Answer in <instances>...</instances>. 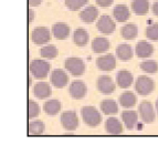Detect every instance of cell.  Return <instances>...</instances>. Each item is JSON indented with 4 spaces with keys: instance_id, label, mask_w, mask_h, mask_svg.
<instances>
[{
    "instance_id": "2",
    "label": "cell",
    "mask_w": 158,
    "mask_h": 145,
    "mask_svg": "<svg viewBox=\"0 0 158 145\" xmlns=\"http://www.w3.org/2000/svg\"><path fill=\"white\" fill-rule=\"evenodd\" d=\"M81 115L82 119H83V122L91 127L98 126L101 122H102V115L94 106H83L81 110Z\"/></svg>"
},
{
    "instance_id": "26",
    "label": "cell",
    "mask_w": 158,
    "mask_h": 145,
    "mask_svg": "<svg viewBox=\"0 0 158 145\" xmlns=\"http://www.w3.org/2000/svg\"><path fill=\"white\" fill-rule=\"evenodd\" d=\"M131 7L134 13L138 16H144L149 10V2L148 0H133Z\"/></svg>"
},
{
    "instance_id": "10",
    "label": "cell",
    "mask_w": 158,
    "mask_h": 145,
    "mask_svg": "<svg viewBox=\"0 0 158 145\" xmlns=\"http://www.w3.org/2000/svg\"><path fill=\"white\" fill-rule=\"evenodd\" d=\"M87 87L86 84L82 80H74L70 84L69 87V93L74 100H81L86 95Z\"/></svg>"
},
{
    "instance_id": "28",
    "label": "cell",
    "mask_w": 158,
    "mask_h": 145,
    "mask_svg": "<svg viewBox=\"0 0 158 145\" xmlns=\"http://www.w3.org/2000/svg\"><path fill=\"white\" fill-rule=\"evenodd\" d=\"M121 34L125 40H134L138 34V28L135 23H127L121 29Z\"/></svg>"
},
{
    "instance_id": "4",
    "label": "cell",
    "mask_w": 158,
    "mask_h": 145,
    "mask_svg": "<svg viewBox=\"0 0 158 145\" xmlns=\"http://www.w3.org/2000/svg\"><path fill=\"white\" fill-rule=\"evenodd\" d=\"M155 89V82L147 75H139L135 82V90L139 95L146 96L150 94Z\"/></svg>"
},
{
    "instance_id": "29",
    "label": "cell",
    "mask_w": 158,
    "mask_h": 145,
    "mask_svg": "<svg viewBox=\"0 0 158 145\" xmlns=\"http://www.w3.org/2000/svg\"><path fill=\"white\" fill-rule=\"evenodd\" d=\"M30 135H41L44 133L45 125L41 120H35L33 122H30L29 126H28Z\"/></svg>"
},
{
    "instance_id": "17",
    "label": "cell",
    "mask_w": 158,
    "mask_h": 145,
    "mask_svg": "<svg viewBox=\"0 0 158 145\" xmlns=\"http://www.w3.org/2000/svg\"><path fill=\"white\" fill-rule=\"evenodd\" d=\"M105 130L107 131L108 134L118 135L123 133V125H122V122L117 117L111 116L105 122Z\"/></svg>"
},
{
    "instance_id": "7",
    "label": "cell",
    "mask_w": 158,
    "mask_h": 145,
    "mask_svg": "<svg viewBox=\"0 0 158 145\" xmlns=\"http://www.w3.org/2000/svg\"><path fill=\"white\" fill-rule=\"evenodd\" d=\"M31 38L35 45H47L51 40V31L47 27H37L32 31Z\"/></svg>"
},
{
    "instance_id": "40",
    "label": "cell",
    "mask_w": 158,
    "mask_h": 145,
    "mask_svg": "<svg viewBox=\"0 0 158 145\" xmlns=\"http://www.w3.org/2000/svg\"><path fill=\"white\" fill-rule=\"evenodd\" d=\"M155 1H157V0H155Z\"/></svg>"
},
{
    "instance_id": "11",
    "label": "cell",
    "mask_w": 158,
    "mask_h": 145,
    "mask_svg": "<svg viewBox=\"0 0 158 145\" xmlns=\"http://www.w3.org/2000/svg\"><path fill=\"white\" fill-rule=\"evenodd\" d=\"M98 90L103 94H111L115 91L116 85L110 75H101L96 81Z\"/></svg>"
},
{
    "instance_id": "37",
    "label": "cell",
    "mask_w": 158,
    "mask_h": 145,
    "mask_svg": "<svg viewBox=\"0 0 158 145\" xmlns=\"http://www.w3.org/2000/svg\"><path fill=\"white\" fill-rule=\"evenodd\" d=\"M41 2H42V0H28L30 7H38L41 5Z\"/></svg>"
},
{
    "instance_id": "13",
    "label": "cell",
    "mask_w": 158,
    "mask_h": 145,
    "mask_svg": "<svg viewBox=\"0 0 158 145\" xmlns=\"http://www.w3.org/2000/svg\"><path fill=\"white\" fill-rule=\"evenodd\" d=\"M52 93V90H51L50 84L48 82L44 81H40L38 83H35L33 87V94L37 99L40 100H44L48 99Z\"/></svg>"
},
{
    "instance_id": "34",
    "label": "cell",
    "mask_w": 158,
    "mask_h": 145,
    "mask_svg": "<svg viewBox=\"0 0 158 145\" xmlns=\"http://www.w3.org/2000/svg\"><path fill=\"white\" fill-rule=\"evenodd\" d=\"M146 37L152 41H158V23H153L146 28Z\"/></svg>"
},
{
    "instance_id": "31",
    "label": "cell",
    "mask_w": 158,
    "mask_h": 145,
    "mask_svg": "<svg viewBox=\"0 0 158 145\" xmlns=\"http://www.w3.org/2000/svg\"><path fill=\"white\" fill-rule=\"evenodd\" d=\"M139 66L143 71L148 74H154L156 72H158V63L154 60L143 61L142 63L139 64Z\"/></svg>"
},
{
    "instance_id": "27",
    "label": "cell",
    "mask_w": 158,
    "mask_h": 145,
    "mask_svg": "<svg viewBox=\"0 0 158 145\" xmlns=\"http://www.w3.org/2000/svg\"><path fill=\"white\" fill-rule=\"evenodd\" d=\"M61 110V102L56 99H52V100H49L44 103L43 105V111L50 116H54L60 112Z\"/></svg>"
},
{
    "instance_id": "21",
    "label": "cell",
    "mask_w": 158,
    "mask_h": 145,
    "mask_svg": "<svg viewBox=\"0 0 158 145\" xmlns=\"http://www.w3.org/2000/svg\"><path fill=\"white\" fill-rule=\"evenodd\" d=\"M90 40V36H89V32L84 29V28H77L75 29L73 33V42L77 47H84L87 45Z\"/></svg>"
},
{
    "instance_id": "24",
    "label": "cell",
    "mask_w": 158,
    "mask_h": 145,
    "mask_svg": "<svg viewBox=\"0 0 158 145\" xmlns=\"http://www.w3.org/2000/svg\"><path fill=\"white\" fill-rule=\"evenodd\" d=\"M101 110L104 114L106 115H115V114L118 113V105L117 103L114 100L111 99H106V100H103L100 104Z\"/></svg>"
},
{
    "instance_id": "33",
    "label": "cell",
    "mask_w": 158,
    "mask_h": 145,
    "mask_svg": "<svg viewBox=\"0 0 158 145\" xmlns=\"http://www.w3.org/2000/svg\"><path fill=\"white\" fill-rule=\"evenodd\" d=\"M39 114H40L39 104L37 102H34L33 100H29V102H28V117H29V120L37 117Z\"/></svg>"
},
{
    "instance_id": "39",
    "label": "cell",
    "mask_w": 158,
    "mask_h": 145,
    "mask_svg": "<svg viewBox=\"0 0 158 145\" xmlns=\"http://www.w3.org/2000/svg\"><path fill=\"white\" fill-rule=\"evenodd\" d=\"M156 110H157V114H158V99H157V100H156Z\"/></svg>"
},
{
    "instance_id": "36",
    "label": "cell",
    "mask_w": 158,
    "mask_h": 145,
    "mask_svg": "<svg viewBox=\"0 0 158 145\" xmlns=\"http://www.w3.org/2000/svg\"><path fill=\"white\" fill-rule=\"evenodd\" d=\"M33 20H34V11L31 8H29L28 9V22L31 23Z\"/></svg>"
},
{
    "instance_id": "3",
    "label": "cell",
    "mask_w": 158,
    "mask_h": 145,
    "mask_svg": "<svg viewBox=\"0 0 158 145\" xmlns=\"http://www.w3.org/2000/svg\"><path fill=\"white\" fill-rule=\"evenodd\" d=\"M64 66L66 71L74 77H81L82 74H84L85 69H86L84 61L77 57H71L66 59L64 62Z\"/></svg>"
},
{
    "instance_id": "14",
    "label": "cell",
    "mask_w": 158,
    "mask_h": 145,
    "mask_svg": "<svg viewBox=\"0 0 158 145\" xmlns=\"http://www.w3.org/2000/svg\"><path fill=\"white\" fill-rule=\"evenodd\" d=\"M135 52H136V56L138 58L147 59L154 53V47L153 45H150L149 42H147L145 40H140L139 42L136 45Z\"/></svg>"
},
{
    "instance_id": "25",
    "label": "cell",
    "mask_w": 158,
    "mask_h": 145,
    "mask_svg": "<svg viewBox=\"0 0 158 145\" xmlns=\"http://www.w3.org/2000/svg\"><path fill=\"white\" fill-rule=\"evenodd\" d=\"M110 49V41L104 37H96L92 41V50L95 53H104Z\"/></svg>"
},
{
    "instance_id": "8",
    "label": "cell",
    "mask_w": 158,
    "mask_h": 145,
    "mask_svg": "<svg viewBox=\"0 0 158 145\" xmlns=\"http://www.w3.org/2000/svg\"><path fill=\"white\" fill-rule=\"evenodd\" d=\"M96 28H98V30L101 33L110 36V34H112L114 32V30L116 28V24L110 16L103 15V16H101L98 18V23H96Z\"/></svg>"
},
{
    "instance_id": "5",
    "label": "cell",
    "mask_w": 158,
    "mask_h": 145,
    "mask_svg": "<svg viewBox=\"0 0 158 145\" xmlns=\"http://www.w3.org/2000/svg\"><path fill=\"white\" fill-rule=\"evenodd\" d=\"M60 121L62 126L66 131H75L79 126V117H77V112L73 110L64 111L61 114Z\"/></svg>"
},
{
    "instance_id": "16",
    "label": "cell",
    "mask_w": 158,
    "mask_h": 145,
    "mask_svg": "<svg viewBox=\"0 0 158 145\" xmlns=\"http://www.w3.org/2000/svg\"><path fill=\"white\" fill-rule=\"evenodd\" d=\"M98 18V10L95 6H89L80 12V19L85 23H92Z\"/></svg>"
},
{
    "instance_id": "32",
    "label": "cell",
    "mask_w": 158,
    "mask_h": 145,
    "mask_svg": "<svg viewBox=\"0 0 158 145\" xmlns=\"http://www.w3.org/2000/svg\"><path fill=\"white\" fill-rule=\"evenodd\" d=\"M64 2H65L66 8H68L69 10L77 11L79 9H81L82 7H84V6L89 2V0H65Z\"/></svg>"
},
{
    "instance_id": "22",
    "label": "cell",
    "mask_w": 158,
    "mask_h": 145,
    "mask_svg": "<svg viewBox=\"0 0 158 145\" xmlns=\"http://www.w3.org/2000/svg\"><path fill=\"white\" fill-rule=\"evenodd\" d=\"M116 56L121 61H126L131 60L133 58V49L132 47L127 43H122V45H117L116 48Z\"/></svg>"
},
{
    "instance_id": "15",
    "label": "cell",
    "mask_w": 158,
    "mask_h": 145,
    "mask_svg": "<svg viewBox=\"0 0 158 145\" xmlns=\"http://www.w3.org/2000/svg\"><path fill=\"white\" fill-rule=\"evenodd\" d=\"M133 74L127 70H121L116 74V83L121 89H127L133 84Z\"/></svg>"
},
{
    "instance_id": "18",
    "label": "cell",
    "mask_w": 158,
    "mask_h": 145,
    "mask_svg": "<svg viewBox=\"0 0 158 145\" xmlns=\"http://www.w3.org/2000/svg\"><path fill=\"white\" fill-rule=\"evenodd\" d=\"M52 33L58 40H65L70 34V27L65 22H56L52 27Z\"/></svg>"
},
{
    "instance_id": "19",
    "label": "cell",
    "mask_w": 158,
    "mask_h": 145,
    "mask_svg": "<svg viewBox=\"0 0 158 145\" xmlns=\"http://www.w3.org/2000/svg\"><path fill=\"white\" fill-rule=\"evenodd\" d=\"M122 120H123L127 129L134 130L137 125V122H138V113L136 111H133V110L132 111L127 110V111L122 112Z\"/></svg>"
},
{
    "instance_id": "23",
    "label": "cell",
    "mask_w": 158,
    "mask_h": 145,
    "mask_svg": "<svg viewBox=\"0 0 158 145\" xmlns=\"http://www.w3.org/2000/svg\"><path fill=\"white\" fill-rule=\"evenodd\" d=\"M118 101H119V104H121L123 108L131 109V108H133V106L136 105L137 98H136V95H135L133 92H131V91H125L124 93H122L121 94Z\"/></svg>"
},
{
    "instance_id": "35",
    "label": "cell",
    "mask_w": 158,
    "mask_h": 145,
    "mask_svg": "<svg viewBox=\"0 0 158 145\" xmlns=\"http://www.w3.org/2000/svg\"><path fill=\"white\" fill-rule=\"evenodd\" d=\"M113 1L114 0H96V3H98V6L102 7V8H107V7H110L113 3Z\"/></svg>"
},
{
    "instance_id": "1",
    "label": "cell",
    "mask_w": 158,
    "mask_h": 145,
    "mask_svg": "<svg viewBox=\"0 0 158 145\" xmlns=\"http://www.w3.org/2000/svg\"><path fill=\"white\" fill-rule=\"evenodd\" d=\"M30 73L33 75L34 79L43 80L49 75L51 70L50 63L42 59H34L29 66Z\"/></svg>"
},
{
    "instance_id": "20",
    "label": "cell",
    "mask_w": 158,
    "mask_h": 145,
    "mask_svg": "<svg viewBox=\"0 0 158 145\" xmlns=\"http://www.w3.org/2000/svg\"><path fill=\"white\" fill-rule=\"evenodd\" d=\"M113 17L116 21L126 22L131 17V11L126 5H117L113 10Z\"/></svg>"
},
{
    "instance_id": "9",
    "label": "cell",
    "mask_w": 158,
    "mask_h": 145,
    "mask_svg": "<svg viewBox=\"0 0 158 145\" xmlns=\"http://www.w3.org/2000/svg\"><path fill=\"white\" fill-rule=\"evenodd\" d=\"M51 84L56 89H63L69 83V75L62 69H56L51 72L50 75Z\"/></svg>"
},
{
    "instance_id": "12",
    "label": "cell",
    "mask_w": 158,
    "mask_h": 145,
    "mask_svg": "<svg viewBox=\"0 0 158 145\" xmlns=\"http://www.w3.org/2000/svg\"><path fill=\"white\" fill-rule=\"evenodd\" d=\"M96 66L101 71H112L116 66V59L112 53H106L96 59Z\"/></svg>"
},
{
    "instance_id": "6",
    "label": "cell",
    "mask_w": 158,
    "mask_h": 145,
    "mask_svg": "<svg viewBox=\"0 0 158 145\" xmlns=\"http://www.w3.org/2000/svg\"><path fill=\"white\" fill-rule=\"evenodd\" d=\"M140 119L146 124H152L156 119V113L154 110L153 104L149 101H142L138 108Z\"/></svg>"
},
{
    "instance_id": "30",
    "label": "cell",
    "mask_w": 158,
    "mask_h": 145,
    "mask_svg": "<svg viewBox=\"0 0 158 145\" xmlns=\"http://www.w3.org/2000/svg\"><path fill=\"white\" fill-rule=\"evenodd\" d=\"M59 54V50L56 45H47L40 50V56L44 59H54Z\"/></svg>"
},
{
    "instance_id": "38",
    "label": "cell",
    "mask_w": 158,
    "mask_h": 145,
    "mask_svg": "<svg viewBox=\"0 0 158 145\" xmlns=\"http://www.w3.org/2000/svg\"><path fill=\"white\" fill-rule=\"evenodd\" d=\"M152 8H153L154 15H155L156 17H158V0L154 2V5H153V7H152Z\"/></svg>"
}]
</instances>
